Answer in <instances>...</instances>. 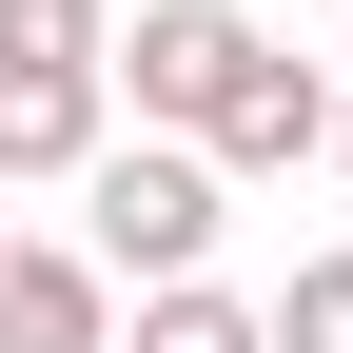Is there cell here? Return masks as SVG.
<instances>
[{"label": "cell", "mask_w": 353, "mask_h": 353, "mask_svg": "<svg viewBox=\"0 0 353 353\" xmlns=\"http://www.w3.org/2000/svg\"><path fill=\"white\" fill-rule=\"evenodd\" d=\"M118 353H255V294L176 275V294H118Z\"/></svg>", "instance_id": "7"}, {"label": "cell", "mask_w": 353, "mask_h": 353, "mask_svg": "<svg viewBox=\"0 0 353 353\" xmlns=\"http://www.w3.org/2000/svg\"><path fill=\"white\" fill-rule=\"evenodd\" d=\"M196 157H216V196H236V176H294V157H334V79L255 39V79H236V99L196 118Z\"/></svg>", "instance_id": "3"}, {"label": "cell", "mask_w": 353, "mask_h": 353, "mask_svg": "<svg viewBox=\"0 0 353 353\" xmlns=\"http://www.w3.org/2000/svg\"><path fill=\"white\" fill-rule=\"evenodd\" d=\"M0 236H20V216H0Z\"/></svg>", "instance_id": "10"}, {"label": "cell", "mask_w": 353, "mask_h": 353, "mask_svg": "<svg viewBox=\"0 0 353 353\" xmlns=\"http://www.w3.org/2000/svg\"><path fill=\"white\" fill-rule=\"evenodd\" d=\"M0 353H118V294L79 236H0Z\"/></svg>", "instance_id": "4"}, {"label": "cell", "mask_w": 353, "mask_h": 353, "mask_svg": "<svg viewBox=\"0 0 353 353\" xmlns=\"http://www.w3.org/2000/svg\"><path fill=\"white\" fill-rule=\"evenodd\" d=\"M99 138H118L99 79H0V196L20 176H99Z\"/></svg>", "instance_id": "5"}, {"label": "cell", "mask_w": 353, "mask_h": 353, "mask_svg": "<svg viewBox=\"0 0 353 353\" xmlns=\"http://www.w3.org/2000/svg\"><path fill=\"white\" fill-rule=\"evenodd\" d=\"M255 79V0H138V39L99 59V99H138V138H196Z\"/></svg>", "instance_id": "2"}, {"label": "cell", "mask_w": 353, "mask_h": 353, "mask_svg": "<svg viewBox=\"0 0 353 353\" xmlns=\"http://www.w3.org/2000/svg\"><path fill=\"white\" fill-rule=\"evenodd\" d=\"M255 353H353V255H294L255 294Z\"/></svg>", "instance_id": "8"}, {"label": "cell", "mask_w": 353, "mask_h": 353, "mask_svg": "<svg viewBox=\"0 0 353 353\" xmlns=\"http://www.w3.org/2000/svg\"><path fill=\"white\" fill-rule=\"evenodd\" d=\"M334 176H353V99H334Z\"/></svg>", "instance_id": "9"}, {"label": "cell", "mask_w": 353, "mask_h": 353, "mask_svg": "<svg viewBox=\"0 0 353 353\" xmlns=\"http://www.w3.org/2000/svg\"><path fill=\"white\" fill-rule=\"evenodd\" d=\"M216 157L196 138H99V176H79V255H99V294H176L216 275Z\"/></svg>", "instance_id": "1"}, {"label": "cell", "mask_w": 353, "mask_h": 353, "mask_svg": "<svg viewBox=\"0 0 353 353\" xmlns=\"http://www.w3.org/2000/svg\"><path fill=\"white\" fill-rule=\"evenodd\" d=\"M118 59V0H0V79H99Z\"/></svg>", "instance_id": "6"}]
</instances>
